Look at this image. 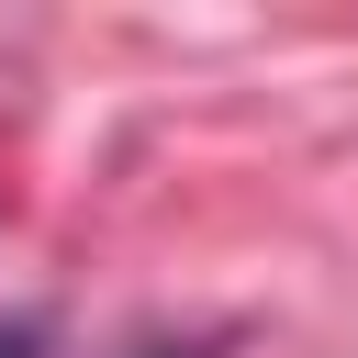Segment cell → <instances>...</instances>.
I'll use <instances>...</instances> for the list:
<instances>
[{
    "instance_id": "1",
    "label": "cell",
    "mask_w": 358,
    "mask_h": 358,
    "mask_svg": "<svg viewBox=\"0 0 358 358\" xmlns=\"http://www.w3.org/2000/svg\"><path fill=\"white\" fill-rule=\"evenodd\" d=\"M0 358H34V324H0Z\"/></svg>"
}]
</instances>
